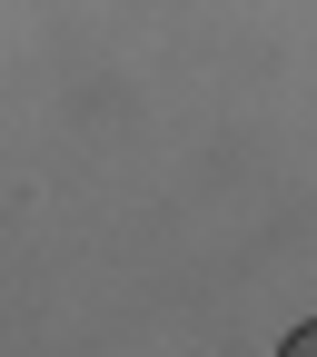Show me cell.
Returning a JSON list of instances; mask_svg holds the SVG:
<instances>
[{
    "instance_id": "1",
    "label": "cell",
    "mask_w": 317,
    "mask_h": 357,
    "mask_svg": "<svg viewBox=\"0 0 317 357\" xmlns=\"http://www.w3.org/2000/svg\"><path fill=\"white\" fill-rule=\"evenodd\" d=\"M288 357H317V328H297V337H288Z\"/></svg>"
}]
</instances>
